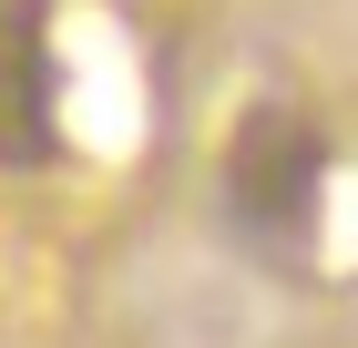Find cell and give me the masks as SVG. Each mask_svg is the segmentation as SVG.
Returning a JSON list of instances; mask_svg holds the SVG:
<instances>
[{
    "label": "cell",
    "mask_w": 358,
    "mask_h": 348,
    "mask_svg": "<svg viewBox=\"0 0 358 348\" xmlns=\"http://www.w3.org/2000/svg\"><path fill=\"white\" fill-rule=\"evenodd\" d=\"M215 205L236 225V246H256L266 267H297L307 236H317V205H328V134H317V113L246 103L236 134H225Z\"/></svg>",
    "instance_id": "cell-1"
},
{
    "label": "cell",
    "mask_w": 358,
    "mask_h": 348,
    "mask_svg": "<svg viewBox=\"0 0 358 348\" xmlns=\"http://www.w3.org/2000/svg\"><path fill=\"white\" fill-rule=\"evenodd\" d=\"M52 154V0H0V174H41Z\"/></svg>",
    "instance_id": "cell-2"
}]
</instances>
